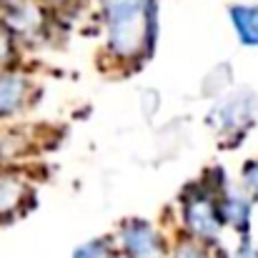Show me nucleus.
<instances>
[{
  "mask_svg": "<svg viewBox=\"0 0 258 258\" xmlns=\"http://www.w3.org/2000/svg\"><path fill=\"white\" fill-rule=\"evenodd\" d=\"M110 23V48L133 58L151 35V0H103Z\"/></svg>",
  "mask_w": 258,
  "mask_h": 258,
  "instance_id": "f257e3e1",
  "label": "nucleus"
},
{
  "mask_svg": "<svg viewBox=\"0 0 258 258\" xmlns=\"http://www.w3.org/2000/svg\"><path fill=\"white\" fill-rule=\"evenodd\" d=\"M123 248L131 258H161L163 253L158 233L141 221H133L123 228Z\"/></svg>",
  "mask_w": 258,
  "mask_h": 258,
  "instance_id": "f03ea898",
  "label": "nucleus"
},
{
  "mask_svg": "<svg viewBox=\"0 0 258 258\" xmlns=\"http://www.w3.org/2000/svg\"><path fill=\"white\" fill-rule=\"evenodd\" d=\"M185 221H188V228L201 236V238H216L218 236V216L211 206V201L206 198H193L188 203V213H185Z\"/></svg>",
  "mask_w": 258,
  "mask_h": 258,
  "instance_id": "7ed1b4c3",
  "label": "nucleus"
},
{
  "mask_svg": "<svg viewBox=\"0 0 258 258\" xmlns=\"http://www.w3.org/2000/svg\"><path fill=\"white\" fill-rule=\"evenodd\" d=\"M28 83L18 76H0V115L18 110L25 100Z\"/></svg>",
  "mask_w": 258,
  "mask_h": 258,
  "instance_id": "20e7f679",
  "label": "nucleus"
},
{
  "mask_svg": "<svg viewBox=\"0 0 258 258\" xmlns=\"http://www.w3.org/2000/svg\"><path fill=\"white\" fill-rule=\"evenodd\" d=\"M231 20L241 35V40L246 45H258V8H246V5H236L231 8Z\"/></svg>",
  "mask_w": 258,
  "mask_h": 258,
  "instance_id": "39448f33",
  "label": "nucleus"
},
{
  "mask_svg": "<svg viewBox=\"0 0 258 258\" xmlns=\"http://www.w3.org/2000/svg\"><path fill=\"white\" fill-rule=\"evenodd\" d=\"M23 190L25 188H23L20 180H15L13 175H0V218L20 203Z\"/></svg>",
  "mask_w": 258,
  "mask_h": 258,
  "instance_id": "423d86ee",
  "label": "nucleus"
},
{
  "mask_svg": "<svg viewBox=\"0 0 258 258\" xmlns=\"http://www.w3.org/2000/svg\"><path fill=\"white\" fill-rule=\"evenodd\" d=\"M246 216H248V206H246L243 201H238V198H231V201L226 203V218H228L231 223H236L238 228H243V223H246Z\"/></svg>",
  "mask_w": 258,
  "mask_h": 258,
  "instance_id": "0eeeda50",
  "label": "nucleus"
},
{
  "mask_svg": "<svg viewBox=\"0 0 258 258\" xmlns=\"http://www.w3.org/2000/svg\"><path fill=\"white\" fill-rule=\"evenodd\" d=\"M73 258H108V246L105 241H93V243L81 246Z\"/></svg>",
  "mask_w": 258,
  "mask_h": 258,
  "instance_id": "6e6552de",
  "label": "nucleus"
},
{
  "mask_svg": "<svg viewBox=\"0 0 258 258\" xmlns=\"http://www.w3.org/2000/svg\"><path fill=\"white\" fill-rule=\"evenodd\" d=\"M246 183H248L251 190L258 193V163H251V166L246 168Z\"/></svg>",
  "mask_w": 258,
  "mask_h": 258,
  "instance_id": "1a4fd4ad",
  "label": "nucleus"
},
{
  "mask_svg": "<svg viewBox=\"0 0 258 258\" xmlns=\"http://www.w3.org/2000/svg\"><path fill=\"white\" fill-rule=\"evenodd\" d=\"M178 258H206V256H203V251L198 246H183L178 251Z\"/></svg>",
  "mask_w": 258,
  "mask_h": 258,
  "instance_id": "9d476101",
  "label": "nucleus"
},
{
  "mask_svg": "<svg viewBox=\"0 0 258 258\" xmlns=\"http://www.w3.org/2000/svg\"><path fill=\"white\" fill-rule=\"evenodd\" d=\"M8 55H10V40H8L5 30H0V63H3Z\"/></svg>",
  "mask_w": 258,
  "mask_h": 258,
  "instance_id": "9b49d317",
  "label": "nucleus"
},
{
  "mask_svg": "<svg viewBox=\"0 0 258 258\" xmlns=\"http://www.w3.org/2000/svg\"><path fill=\"white\" fill-rule=\"evenodd\" d=\"M233 258H258V251L256 248H251V246H246V248H241Z\"/></svg>",
  "mask_w": 258,
  "mask_h": 258,
  "instance_id": "f8f14e48",
  "label": "nucleus"
},
{
  "mask_svg": "<svg viewBox=\"0 0 258 258\" xmlns=\"http://www.w3.org/2000/svg\"><path fill=\"white\" fill-rule=\"evenodd\" d=\"M113 258H123V256H113Z\"/></svg>",
  "mask_w": 258,
  "mask_h": 258,
  "instance_id": "ddd939ff",
  "label": "nucleus"
}]
</instances>
